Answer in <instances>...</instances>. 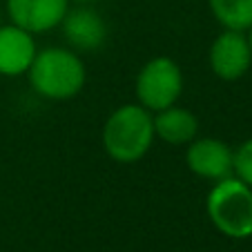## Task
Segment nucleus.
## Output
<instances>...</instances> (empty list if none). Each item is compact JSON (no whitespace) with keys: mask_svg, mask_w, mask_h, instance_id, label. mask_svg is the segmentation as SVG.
I'll use <instances>...</instances> for the list:
<instances>
[{"mask_svg":"<svg viewBox=\"0 0 252 252\" xmlns=\"http://www.w3.org/2000/svg\"><path fill=\"white\" fill-rule=\"evenodd\" d=\"M78 2H98V0H78Z\"/></svg>","mask_w":252,"mask_h":252,"instance_id":"nucleus-14","label":"nucleus"},{"mask_svg":"<svg viewBox=\"0 0 252 252\" xmlns=\"http://www.w3.org/2000/svg\"><path fill=\"white\" fill-rule=\"evenodd\" d=\"M188 167L196 176L221 181L234 174V152L219 138H194L186 154Z\"/></svg>","mask_w":252,"mask_h":252,"instance_id":"nucleus-6","label":"nucleus"},{"mask_svg":"<svg viewBox=\"0 0 252 252\" xmlns=\"http://www.w3.org/2000/svg\"><path fill=\"white\" fill-rule=\"evenodd\" d=\"M252 65V49L243 32L225 29L210 47V67L221 81H239Z\"/></svg>","mask_w":252,"mask_h":252,"instance_id":"nucleus-5","label":"nucleus"},{"mask_svg":"<svg viewBox=\"0 0 252 252\" xmlns=\"http://www.w3.org/2000/svg\"><path fill=\"white\" fill-rule=\"evenodd\" d=\"M36 58V43L32 33L20 29L18 25L0 27V74L18 76L32 67Z\"/></svg>","mask_w":252,"mask_h":252,"instance_id":"nucleus-9","label":"nucleus"},{"mask_svg":"<svg viewBox=\"0 0 252 252\" xmlns=\"http://www.w3.org/2000/svg\"><path fill=\"white\" fill-rule=\"evenodd\" d=\"M69 0H7L11 23L29 33H43L58 27L65 18Z\"/></svg>","mask_w":252,"mask_h":252,"instance_id":"nucleus-7","label":"nucleus"},{"mask_svg":"<svg viewBox=\"0 0 252 252\" xmlns=\"http://www.w3.org/2000/svg\"><path fill=\"white\" fill-rule=\"evenodd\" d=\"M33 92L52 100H67L85 85V65L69 49L49 47L36 54L27 69Z\"/></svg>","mask_w":252,"mask_h":252,"instance_id":"nucleus-2","label":"nucleus"},{"mask_svg":"<svg viewBox=\"0 0 252 252\" xmlns=\"http://www.w3.org/2000/svg\"><path fill=\"white\" fill-rule=\"evenodd\" d=\"M154 141V119L143 105L114 110L103 127L105 152L119 163H134L148 154Z\"/></svg>","mask_w":252,"mask_h":252,"instance_id":"nucleus-1","label":"nucleus"},{"mask_svg":"<svg viewBox=\"0 0 252 252\" xmlns=\"http://www.w3.org/2000/svg\"><path fill=\"white\" fill-rule=\"evenodd\" d=\"M248 43H250V49H252V27H250V36H248Z\"/></svg>","mask_w":252,"mask_h":252,"instance_id":"nucleus-13","label":"nucleus"},{"mask_svg":"<svg viewBox=\"0 0 252 252\" xmlns=\"http://www.w3.org/2000/svg\"><path fill=\"white\" fill-rule=\"evenodd\" d=\"M183 92L181 67L172 58L157 56L143 65L136 78V96L145 110L161 112L179 100Z\"/></svg>","mask_w":252,"mask_h":252,"instance_id":"nucleus-4","label":"nucleus"},{"mask_svg":"<svg viewBox=\"0 0 252 252\" xmlns=\"http://www.w3.org/2000/svg\"><path fill=\"white\" fill-rule=\"evenodd\" d=\"M214 18L225 29L246 32L252 27V0H208Z\"/></svg>","mask_w":252,"mask_h":252,"instance_id":"nucleus-11","label":"nucleus"},{"mask_svg":"<svg viewBox=\"0 0 252 252\" xmlns=\"http://www.w3.org/2000/svg\"><path fill=\"white\" fill-rule=\"evenodd\" d=\"M208 217L221 234L230 239L252 237V188L237 176L214 183L208 194Z\"/></svg>","mask_w":252,"mask_h":252,"instance_id":"nucleus-3","label":"nucleus"},{"mask_svg":"<svg viewBox=\"0 0 252 252\" xmlns=\"http://www.w3.org/2000/svg\"><path fill=\"white\" fill-rule=\"evenodd\" d=\"M61 25L67 43L81 52H96L107 40V25L103 16L92 7H78L74 11H67Z\"/></svg>","mask_w":252,"mask_h":252,"instance_id":"nucleus-8","label":"nucleus"},{"mask_svg":"<svg viewBox=\"0 0 252 252\" xmlns=\"http://www.w3.org/2000/svg\"><path fill=\"white\" fill-rule=\"evenodd\" d=\"M199 132V121L192 112L183 110V107H165V110L157 112L154 116V136L161 141L170 143V145H186L196 138Z\"/></svg>","mask_w":252,"mask_h":252,"instance_id":"nucleus-10","label":"nucleus"},{"mask_svg":"<svg viewBox=\"0 0 252 252\" xmlns=\"http://www.w3.org/2000/svg\"><path fill=\"white\" fill-rule=\"evenodd\" d=\"M234 176L252 188V138L243 141L234 152Z\"/></svg>","mask_w":252,"mask_h":252,"instance_id":"nucleus-12","label":"nucleus"}]
</instances>
